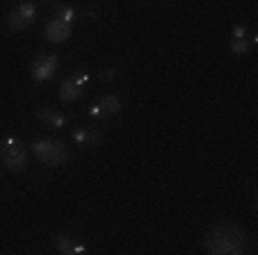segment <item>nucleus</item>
I'll list each match as a JSON object with an SVG mask.
<instances>
[{
  "mask_svg": "<svg viewBox=\"0 0 258 255\" xmlns=\"http://www.w3.org/2000/svg\"><path fill=\"white\" fill-rule=\"evenodd\" d=\"M71 30H73V25L64 23V21H59L53 16V19L46 23L44 37L48 39V41H53V44H62V41H67V39L71 37Z\"/></svg>",
  "mask_w": 258,
  "mask_h": 255,
  "instance_id": "obj_8",
  "label": "nucleus"
},
{
  "mask_svg": "<svg viewBox=\"0 0 258 255\" xmlns=\"http://www.w3.org/2000/svg\"><path fill=\"white\" fill-rule=\"evenodd\" d=\"M57 66H59V55H53V53L37 55V59L32 62V68H30L32 80L37 82V84H44V82L53 80Z\"/></svg>",
  "mask_w": 258,
  "mask_h": 255,
  "instance_id": "obj_5",
  "label": "nucleus"
},
{
  "mask_svg": "<svg viewBox=\"0 0 258 255\" xmlns=\"http://www.w3.org/2000/svg\"><path fill=\"white\" fill-rule=\"evenodd\" d=\"M37 119L41 121V123H46L48 128H57V130H62V128H67L69 125V121H67V116L62 114V112H57L55 107H48V105H44V107H37Z\"/></svg>",
  "mask_w": 258,
  "mask_h": 255,
  "instance_id": "obj_10",
  "label": "nucleus"
},
{
  "mask_svg": "<svg viewBox=\"0 0 258 255\" xmlns=\"http://www.w3.org/2000/svg\"><path fill=\"white\" fill-rule=\"evenodd\" d=\"M206 248L210 255H249L251 253V237L247 230L235 223H217L206 235Z\"/></svg>",
  "mask_w": 258,
  "mask_h": 255,
  "instance_id": "obj_1",
  "label": "nucleus"
},
{
  "mask_svg": "<svg viewBox=\"0 0 258 255\" xmlns=\"http://www.w3.org/2000/svg\"><path fill=\"white\" fill-rule=\"evenodd\" d=\"M0 159L5 164V168L21 174L28 168L30 162V148L19 139V137H5L0 139Z\"/></svg>",
  "mask_w": 258,
  "mask_h": 255,
  "instance_id": "obj_3",
  "label": "nucleus"
},
{
  "mask_svg": "<svg viewBox=\"0 0 258 255\" xmlns=\"http://www.w3.org/2000/svg\"><path fill=\"white\" fill-rule=\"evenodd\" d=\"M85 96V89H80L76 82L71 80V77H67V80H62V84H59V101L64 103H76L78 98Z\"/></svg>",
  "mask_w": 258,
  "mask_h": 255,
  "instance_id": "obj_11",
  "label": "nucleus"
},
{
  "mask_svg": "<svg viewBox=\"0 0 258 255\" xmlns=\"http://www.w3.org/2000/svg\"><path fill=\"white\" fill-rule=\"evenodd\" d=\"M55 19H59V21H64V23L73 25V23H76V21L80 19V14H78V10H76V7L59 5V7H57V14H55Z\"/></svg>",
  "mask_w": 258,
  "mask_h": 255,
  "instance_id": "obj_12",
  "label": "nucleus"
},
{
  "mask_svg": "<svg viewBox=\"0 0 258 255\" xmlns=\"http://www.w3.org/2000/svg\"><path fill=\"white\" fill-rule=\"evenodd\" d=\"M37 14H39V7L34 5V3H21V5H16L7 14V25L14 32H21V30L30 28L37 21Z\"/></svg>",
  "mask_w": 258,
  "mask_h": 255,
  "instance_id": "obj_4",
  "label": "nucleus"
},
{
  "mask_svg": "<svg viewBox=\"0 0 258 255\" xmlns=\"http://www.w3.org/2000/svg\"><path fill=\"white\" fill-rule=\"evenodd\" d=\"M96 77L98 80H103V82H110V80H117L119 77V68H103V71H98L96 73Z\"/></svg>",
  "mask_w": 258,
  "mask_h": 255,
  "instance_id": "obj_15",
  "label": "nucleus"
},
{
  "mask_svg": "<svg viewBox=\"0 0 258 255\" xmlns=\"http://www.w3.org/2000/svg\"><path fill=\"white\" fill-rule=\"evenodd\" d=\"M249 37V30L244 28V25H235L233 28V37L231 39H247Z\"/></svg>",
  "mask_w": 258,
  "mask_h": 255,
  "instance_id": "obj_17",
  "label": "nucleus"
},
{
  "mask_svg": "<svg viewBox=\"0 0 258 255\" xmlns=\"http://www.w3.org/2000/svg\"><path fill=\"white\" fill-rule=\"evenodd\" d=\"M121 110H123V98L119 94H105L89 107L87 114L92 119H107V116H117Z\"/></svg>",
  "mask_w": 258,
  "mask_h": 255,
  "instance_id": "obj_6",
  "label": "nucleus"
},
{
  "mask_svg": "<svg viewBox=\"0 0 258 255\" xmlns=\"http://www.w3.org/2000/svg\"><path fill=\"white\" fill-rule=\"evenodd\" d=\"M71 139L85 150H96L103 146L105 137H103L101 130L96 128H89V125H80V128H73L71 130Z\"/></svg>",
  "mask_w": 258,
  "mask_h": 255,
  "instance_id": "obj_7",
  "label": "nucleus"
},
{
  "mask_svg": "<svg viewBox=\"0 0 258 255\" xmlns=\"http://www.w3.org/2000/svg\"><path fill=\"white\" fill-rule=\"evenodd\" d=\"M55 246L62 255H87V246L80 239H76L73 235H67V232H59L55 237Z\"/></svg>",
  "mask_w": 258,
  "mask_h": 255,
  "instance_id": "obj_9",
  "label": "nucleus"
},
{
  "mask_svg": "<svg viewBox=\"0 0 258 255\" xmlns=\"http://www.w3.org/2000/svg\"><path fill=\"white\" fill-rule=\"evenodd\" d=\"M30 150L46 166H64L71 159V150L59 139H34L30 144Z\"/></svg>",
  "mask_w": 258,
  "mask_h": 255,
  "instance_id": "obj_2",
  "label": "nucleus"
},
{
  "mask_svg": "<svg viewBox=\"0 0 258 255\" xmlns=\"http://www.w3.org/2000/svg\"><path fill=\"white\" fill-rule=\"evenodd\" d=\"M229 50L235 57H244V55H249V50H251V44H249V39H231Z\"/></svg>",
  "mask_w": 258,
  "mask_h": 255,
  "instance_id": "obj_13",
  "label": "nucleus"
},
{
  "mask_svg": "<svg viewBox=\"0 0 258 255\" xmlns=\"http://www.w3.org/2000/svg\"><path fill=\"white\" fill-rule=\"evenodd\" d=\"M78 14L85 16V19H96V16H98V7L96 5H85L83 10L78 12Z\"/></svg>",
  "mask_w": 258,
  "mask_h": 255,
  "instance_id": "obj_16",
  "label": "nucleus"
},
{
  "mask_svg": "<svg viewBox=\"0 0 258 255\" xmlns=\"http://www.w3.org/2000/svg\"><path fill=\"white\" fill-rule=\"evenodd\" d=\"M71 80L76 82V84H78L80 89H87V87H89V82H92V73H89L87 68H78V71H76V73L71 75Z\"/></svg>",
  "mask_w": 258,
  "mask_h": 255,
  "instance_id": "obj_14",
  "label": "nucleus"
}]
</instances>
